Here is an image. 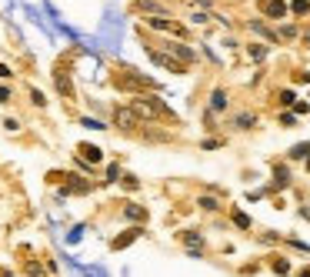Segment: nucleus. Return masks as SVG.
<instances>
[{"mask_svg": "<svg viewBox=\"0 0 310 277\" xmlns=\"http://www.w3.org/2000/svg\"><path fill=\"white\" fill-rule=\"evenodd\" d=\"M130 111L140 117V124H157V120H164V124H180L177 114L170 111L160 97H137V100L130 103Z\"/></svg>", "mask_w": 310, "mask_h": 277, "instance_id": "obj_1", "label": "nucleus"}, {"mask_svg": "<svg viewBox=\"0 0 310 277\" xmlns=\"http://www.w3.org/2000/svg\"><path fill=\"white\" fill-rule=\"evenodd\" d=\"M113 84H117L120 90H130V94H150V90H157V84H153L150 77L137 74L134 67H120V71L113 74Z\"/></svg>", "mask_w": 310, "mask_h": 277, "instance_id": "obj_2", "label": "nucleus"}, {"mask_svg": "<svg viewBox=\"0 0 310 277\" xmlns=\"http://www.w3.org/2000/svg\"><path fill=\"white\" fill-rule=\"evenodd\" d=\"M147 57H150L153 63H160V67H167V71H174V74H187V63H180L177 57L164 54L160 47H150V44H147Z\"/></svg>", "mask_w": 310, "mask_h": 277, "instance_id": "obj_3", "label": "nucleus"}, {"mask_svg": "<svg viewBox=\"0 0 310 277\" xmlns=\"http://www.w3.org/2000/svg\"><path fill=\"white\" fill-rule=\"evenodd\" d=\"M143 20H147L153 30H164V33H174V37L187 40V27L177 24V20H170V17H143Z\"/></svg>", "mask_w": 310, "mask_h": 277, "instance_id": "obj_4", "label": "nucleus"}, {"mask_svg": "<svg viewBox=\"0 0 310 277\" xmlns=\"http://www.w3.org/2000/svg\"><path fill=\"white\" fill-rule=\"evenodd\" d=\"M257 10L263 17H270V20H280V17L290 14V4H284V0H257Z\"/></svg>", "mask_w": 310, "mask_h": 277, "instance_id": "obj_5", "label": "nucleus"}, {"mask_svg": "<svg viewBox=\"0 0 310 277\" xmlns=\"http://www.w3.org/2000/svg\"><path fill=\"white\" fill-rule=\"evenodd\" d=\"M164 54L177 57V60H180V63H187V67H190V63L197 60V54H193V50L187 47V44H177V40H167V44H164Z\"/></svg>", "mask_w": 310, "mask_h": 277, "instance_id": "obj_6", "label": "nucleus"}, {"mask_svg": "<svg viewBox=\"0 0 310 277\" xmlns=\"http://www.w3.org/2000/svg\"><path fill=\"white\" fill-rule=\"evenodd\" d=\"M113 120H117L120 130H134V127L140 124V117H137L130 107H117V111H113Z\"/></svg>", "mask_w": 310, "mask_h": 277, "instance_id": "obj_7", "label": "nucleus"}, {"mask_svg": "<svg viewBox=\"0 0 310 277\" xmlns=\"http://www.w3.org/2000/svg\"><path fill=\"white\" fill-rule=\"evenodd\" d=\"M140 234H143V227H130L127 234H117V237L110 240V251H124V247H130L137 237H140Z\"/></svg>", "mask_w": 310, "mask_h": 277, "instance_id": "obj_8", "label": "nucleus"}, {"mask_svg": "<svg viewBox=\"0 0 310 277\" xmlns=\"http://www.w3.org/2000/svg\"><path fill=\"white\" fill-rule=\"evenodd\" d=\"M180 244L187 247V254L204 251V234H200V230H180Z\"/></svg>", "mask_w": 310, "mask_h": 277, "instance_id": "obj_9", "label": "nucleus"}, {"mask_svg": "<svg viewBox=\"0 0 310 277\" xmlns=\"http://www.w3.org/2000/svg\"><path fill=\"white\" fill-rule=\"evenodd\" d=\"M124 217H127V221H134L137 227H140V224L150 217V211H147L143 204H124Z\"/></svg>", "mask_w": 310, "mask_h": 277, "instance_id": "obj_10", "label": "nucleus"}, {"mask_svg": "<svg viewBox=\"0 0 310 277\" xmlns=\"http://www.w3.org/2000/svg\"><path fill=\"white\" fill-rule=\"evenodd\" d=\"M284 187H290V167H287V164H277V167H274L270 194H274V190H284Z\"/></svg>", "mask_w": 310, "mask_h": 277, "instance_id": "obj_11", "label": "nucleus"}, {"mask_svg": "<svg viewBox=\"0 0 310 277\" xmlns=\"http://www.w3.org/2000/svg\"><path fill=\"white\" fill-rule=\"evenodd\" d=\"M134 10H140V14H157V17H167V7L164 4H157V0H134Z\"/></svg>", "mask_w": 310, "mask_h": 277, "instance_id": "obj_12", "label": "nucleus"}, {"mask_svg": "<svg viewBox=\"0 0 310 277\" xmlns=\"http://www.w3.org/2000/svg\"><path fill=\"white\" fill-rule=\"evenodd\" d=\"M54 80H57V90H60L67 100H73V84H70V77H67L64 67H57V71H54Z\"/></svg>", "mask_w": 310, "mask_h": 277, "instance_id": "obj_13", "label": "nucleus"}, {"mask_svg": "<svg viewBox=\"0 0 310 277\" xmlns=\"http://www.w3.org/2000/svg\"><path fill=\"white\" fill-rule=\"evenodd\" d=\"M77 151H80V160H87V164H100L103 160V151L97 144H80Z\"/></svg>", "mask_w": 310, "mask_h": 277, "instance_id": "obj_14", "label": "nucleus"}, {"mask_svg": "<svg viewBox=\"0 0 310 277\" xmlns=\"http://www.w3.org/2000/svg\"><path fill=\"white\" fill-rule=\"evenodd\" d=\"M87 190H90V184L87 181H80V177H67V184H64V190H60V194H64V197H67V194H87Z\"/></svg>", "mask_w": 310, "mask_h": 277, "instance_id": "obj_15", "label": "nucleus"}, {"mask_svg": "<svg viewBox=\"0 0 310 277\" xmlns=\"http://www.w3.org/2000/svg\"><path fill=\"white\" fill-rule=\"evenodd\" d=\"M270 270H274V274H277V277H287V274H290V270H294V264L287 261L284 254H274V257H270Z\"/></svg>", "mask_w": 310, "mask_h": 277, "instance_id": "obj_16", "label": "nucleus"}, {"mask_svg": "<svg viewBox=\"0 0 310 277\" xmlns=\"http://www.w3.org/2000/svg\"><path fill=\"white\" fill-rule=\"evenodd\" d=\"M214 111H227V90L223 87H217L214 94H210V114Z\"/></svg>", "mask_w": 310, "mask_h": 277, "instance_id": "obj_17", "label": "nucleus"}, {"mask_svg": "<svg viewBox=\"0 0 310 277\" xmlns=\"http://www.w3.org/2000/svg\"><path fill=\"white\" fill-rule=\"evenodd\" d=\"M234 127H237V130H254L257 114H237V117H234Z\"/></svg>", "mask_w": 310, "mask_h": 277, "instance_id": "obj_18", "label": "nucleus"}, {"mask_svg": "<svg viewBox=\"0 0 310 277\" xmlns=\"http://www.w3.org/2000/svg\"><path fill=\"white\" fill-rule=\"evenodd\" d=\"M230 221L237 224L240 230H250V227H254V221H250V217H247L244 211H240V207H230Z\"/></svg>", "mask_w": 310, "mask_h": 277, "instance_id": "obj_19", "label": "nucleus"}, {"mask_svg": "<svg viewBox=\"0 0 310 277\" xmlns=\"http://www.w3.org/2000/svg\"><path fill=\"white\" fill-rule=\"evenodd\" d=\"M200 211H207V214H217V211H220V200L214 197V194H200Z\"/></svg>", "mask_w": 310, "mask_h": 277, "instance_id": "obj_20", "label": "nucleus"}, {"mask_svg": "<svg viewBox=\"0 0 310 277\" xmlns=\"http://www.w3.org/2000/svg\"><path fill=\"white\" fill-rule=\"evenodd\" d=\"M250 30H257V33H263V37H267V40H270V44H277V33H274L270 30V27H267V24H263V20H250Z\"/></svg>", "mask_w": 310, "mask_h": 277, "instance_id": "obj_21", "label": "nucleus"}, {"mask_svg": "<svg viewBox=\"0 0 310 277\" xmlns=\"http://www.w3.org/2000/svg\"><path fill=\"white\" fill-rule=\"evenodd\" d=\"M310 157V144H297L290 147V160H307Z\"/></svg>", "mask_w": 310, "mask_h": 277, "instance_id": "obj_22", "label": "nucleus"}, {"mask_svg": "<svg viewBox=\"0 0 310 277\" xmlns=\"http://www.w3.org/2000/svg\"><path fill=\"white\" fill-rule=\"evenodd\" d=\"M290 14L307 17V14H310V0H294V4H290Z\"/></svg>", "mask_w": 310, "mask_h": 277, "instance_id": "obj_23", "label": "nucleus"}, {"mask_svg": "<svg viewBox=\"0 0 310 277\" xmlns=\"http://www.w3.org/2000/svg\"><path fill=\"white\" fill-rule=\"evenodd\" d=\"M247 54L254 57V60H263V57H267V44H250V47H247Z\"/></svg>", "mask_w": 310, "mask_h": 277, "instance_id": "obj_24", "label": "nucleus"}, {"mask_svg": "<svg viewBox=\"0 0 310 277\" xmlns=\"http://www.w3.org/2000/svg\"><path fill=\"white\" fill-rule=\"evenodd\" d=\"M257 240H260V244H277V240H284L277 234V230H263V234H257Z\"/></svg>", "mask_w": 310, "mask_h": 277, "instance_id": "obj_25", "label": "nucleus"}, {"mask_svg": "<svg viewBox=\"0 0 310 277\" xmlns=\"http://www.w3.org/2000/svg\"><path fill=\"white\" fill-rule=\"evenodd\" d=\"M280 127H297V114L294 111H280Z\"/></svg>", "mask_w": 310, "mask_h": 277, "instance_id": "obj_26", "label": "nucleus"}, {"mask_svg": "<svg viewBox=\"0 0 310 277\" xmlns=\"http://www.w3.org/2000/svg\"><path fill=\"white\" fill-rule=\"evenodd\" d=\"M277 100L284 103V107H294V103H297V94H294V90H280V94H277Z\"/></svg>", "mask_w": 310, "mask_h": 277, "instance_id": "obj_27", "label": "nucleus"}, {"mask_svg": "<svg viewBox=\"0 0 310 277\" xmlns=\"http://www.w3.org/2000/svg\"><path fill=\"white\" fill-rule=\"evenodd\" d=\"M200 147H204V151H217V147H223V141L220 137H210V141H204Z\"/></svg>", "mask_w": 310, "mask_h": 277, "instance_id": "obj_28", "label": "nucleus"}, {"mask_svg": "<svg viewBox=\"0 0 310 277\" xmlns=\"http://www.w3.org/2000/svg\"><path fill=\"white\" fill-rule=\"evenodd\" d=\"M27 274H30V277H44V267H40L37 261H30V264H27Z\"/></svg>", "mask_w": 310, "mask_h": 277, "instance_id": "obj_29", "label": "nucleus"}, {"mask_svg": "<svg viewBox=\"0 0 310 277\" xmlns=\"http://www.w3.org/2000/svg\"><path fill=\"white\" fill-rule=\"evenodd\" d=\"M277 37H287V40H294L297 37V27H280V33Z\"/></svg>", "mask_w": 310, "mask_h": 277, "instance_id": "obj_30", "label": "nucleus"}, {"mask_svg": "<svg viewBox=\"0 0 310 277\" xmlns=\"http://www.w3.org/2000/svg\"><path fill=\"white\" fill-rule=\"evenodd\" d=\"M294 114H297V117H300V114H310V103L297 100V103H294Z\"/></svg>", "mask_w": 310, "mask_h": 277, "instance_id": "obj_31", "label": "nucleus"}, {"mask_svg": "<svg viewBox=\"0 0 310 277\" xmlns=\"http://www.w3.org/2000/svg\"><path fill=\"white\" fill-rule=\"evenodd\" d=\"M124 187H127V190H137V187H140V181H137V177H124Z\"/></svg>", "mask_w": 310, "mask_h": 277, "instance_id": "obj_32", "label": "nucleus"}, {"mask_svg": "<svg viewBox=\"0 0 310 277\" xmlns=\"http://www.w3.org/2000/svg\"><path fill=\"white\" fill-rule=\"evenodd\" d=\"M84 127H94V130H100L103 124H100V120H94V117H84Z\"/></svg>", "mask_w": 310, "mask_h": 277, "instance_id": "obj_33", "label": "nucleus"}, {"mask_svg": "<svg viewBox=\"0 0 310 277\" xmlns=\"http://www.w3.org/2000/svg\"><path fill=\"white\" fill-rule=\"evenodd\" d=\"M294 80H300V84H310V74H307V71H297Z\"/></svg>", "mask_w": 310, "mask_h": 277, "instance_id": "obj_34", "label": "nucleus"}, {"mask_svg": "<svg viewBox=\"0 0 310 277\" xmlns=\"http://www.w3.org/2000/svg\"><path fill=\"white\" fill-rule=\"evenodd\" d=\"M7 100H10V90H7V87H0V103H7Z\"/></svg>", "mask_w": 310, "mask_h": 277, "instance_id": "obj_35", "label": "nucleus"}, {"mask_svg": "<svg viewBox=\"0 0 310 277\" xmlns=\"http://www.w3.org/2000/svg\"><path fill=\"white\" fill-rule=\"evenodd\" d=\"M297 277H310V264H307V267H300V270H297Z\"/></svg>", "mask_w": 310, "mask_h": 277, "instance_id": "obj_36", "label": "nucleus"}, {"mask_svg": "<svg viewBox=\"0 0 310 277\" xmlns=\"http://www.w3.org/2000/svg\"><path fill=\"white\" fill-rule=\"evenodd\" d=\"M0 77H10V67H4V63H0Z\"/></svg>", "mask_w": 310, "mask_h": 277, "instance_id": "obj_37", "label": "nucleus"}, {"mask_svg": "<svg viewBox=\"0 0 310 277\" xmlns=\"http://www.w3.org/2000/svg\"><path fill=\"white\" fill-rule=\"evenodd\" d=\"M307 170H310V157H307Z\"/></svg>", "mask_w": 310, "mask_h": 277, "instance_id": "obj_38", "label": "nucleus"}]
</instances>
